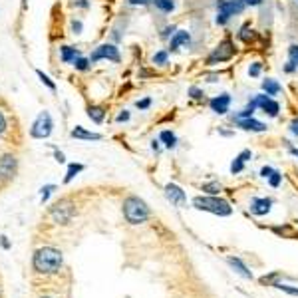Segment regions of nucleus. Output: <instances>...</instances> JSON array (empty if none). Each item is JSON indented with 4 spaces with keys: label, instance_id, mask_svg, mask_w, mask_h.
<instances>
[{
    "label": "nucleus",
    "instance_id": "nucleus-1",
    "mask_svg": "<svg viewBox=\"0 0 298 298\" xmlns=\"http://www.w3.org/2000/svg\"><path fill=\"white\" fill-rule=\"evenodd\" d=\"M62 264H64V256L54 247H42L32 256V271L34 275L42 276V278L58 275L62 271Z\"/></svg>",
    "mask_w": 298,
    "mask_h": 298
},
{
    "label": "nucleus",
    "instance_id": "nucleus-2",
    "mask_svg": "<svg viewBox=\"0 0 298 298\" xmlns=\"http://www.w3.org/2000/svg\"><path fill=\"white\" fill-rule=\"evenodd\" d=\"M149 215H151V211H149V207H147V203L143 199H139V197H127L123 201V217H125V221L129 225H141V223H145L149 219Z\"/></svg>",
    "mask_w": 298,
    "mask_h": 298
},
{
    "label": "nucleus",
    "instance_id": "nucleus-3",
    "mask_svg": "<svg viewBox=\"0 0 298 298\" xmlns=\"http://www.w3.org/2000/svg\"><path fill=\"white\" fill-rule=\"evenodd\" d=\"M193 207L199 211H207L219 217H229L233 213V207L229 205V201L221 199L219 195H205V197H195L193 199Z\"/></svg>",
    "mask_w": 298,
    "mask_h": 298
},
{
    "label": "nucleus",
    "instance_id": "nucleus-4",
    "mask_svg": "<svg viewBox=\"0 0 298 298\" xmlns=\"http://www.w3.org/2000/svg\"><path fill=\"white\" fill-rule=\"evenodd\" d=\"M235 54H237V46H235V42H233L230 38H225V40H221L217 46L213 48V52L207 56V66L225 64V62H229V60L235 58Z\"/></svg>",
    "mask_w": 298,
    "mask_h": 298
},
{
    "label": "nucleus",
    "instance_id": "nucleus-5",
    "mask_svg": "<svg viewBox=\"0 0 298 298\" xmlns=\"http://www.w3.org/2000/svg\"><path fill=\"white\" fill-rule=\"evenodd\" d=\"M50 213H52V217H54V221H56V223L66 225V223L72 221V217L76 215V205H74L70 199H60L58 203H54V205H52Z\"/></svg>",
    "mask_w": 298,
    "mask_h": 298
},
{
    "label": "nucleus",
    "instance_id": "nucleus-6",
    "mask_svg": "<svg viewBox=\"0 0 298 298\" xmlns=\"http://www.w3.org/2000/svg\"><path fill=\"white\" fill-rule=\"evenodd\" d=\"M252 100H254L256 108L267 115V117H273V119L278 117V114H280V104L276 102V97H271V95H267L264 92H260L256 93V95H252Z\"/></svg>",
    "mask_w": 298,
    "mask_h": 298
},
{
    "label": "nucleus",
    "instance_id": "nucleus-7",
    "mask_svg": "<svg viewBox=\"0 0 298 298\" xmlns=\"http://www.w3.org/2000/svg\"><path fill=\"white\" fill-rule=\"evenodd\" d=\"M52 127H54V121L48 112H42L34 119L32 127H30V136L34 139H46L50 134H52Z\"/></svg>",
    "mask_w": 298,
    "mask_h": 298
},
{
    "label": "nucleus",
    "instance_id": "nucleus-8",
    "mask_svg": "<svg viewBox=\"0 0 298 298\" xmlns=\"http://www.w3.org/2000/svg\"><path fill=\"white\" fill-rule=\"evenodd\" d=\"M100 60H110V62H114V64H119V62H121L119 50H117L114 44H100V46L92 52L90 62L95 64V62H100Z\"/></svg>",
    "mask_w": 298,
    "mask_h": 298
},
{
    "label": "nucleus",
    "instance_id": "nucleus-9",
    "mask_svg": "<svg viewBox=\"0 0 298 298\" xmlns=\"http://www.w3.org/2000/svg\"><path fill=\"white\" fill-rule=\"evenodd\" d=\"M230 104H233V95L229 92H223V93H217L209 100V108L211 112L217 115H227L230 110Z\"/></svg>",
    "mask_w": 298,
    "mask_h": 298
},
{
    "label": "nucleus",
    "instance_id": "nucleus-10",
    "mask_svg": "<svg viewBox=\"0 0 298 298\" xmlns=\"http://www.w3.org/2000/svg\"><path fill=\"white\" fill-rule=\"evenodd\" d=\"M217 12H227L229 16H243V12L247 10L245 0H217L215 2Z\"/></svg>",
    "mask_w": 298,
    "mask_h": 298
},
{
    "label": "nucleus",
    "instance_id": "nucleus-11",
    "mask_svg": "<svg viewBox=\"0 0 298 298\" xmlns=\"http://www.w3.org/2000/svg\"><path fill=\"white\" fill-rule=\"evenodd\" d=\"M189 46H191V32H189V30H183V28H177L175 34H173L171 40H169L167 52L175 54V52H179L181 48H189Z\"/></svg>",
    "mask_w": 298,
    "mask_h": 298
},
{
    "label": "nucleus",
    "instance_id": "nucleus-12",
    "mask_svg": "<svg viewBox=\"0 0 298 298\" xmlns=\"http://www.w3.org/2000/svg\"><path fill=\"white\" fill-rule=\"evenodd\" d=\"M233 123H235V127H239L241 131H251V134H262V131H267V129H269V125H267V123H262V121L254 119V117L235 119Z\"/></svg>",
    "mask_w": 298,
    "mask_h": 298
},
{
    "label": "nucleus",
    "instance_id": "nucleus-13",
    "mask_svg": "<svg viewBox=\"0 0 298 298\" xmlns=\"http://www.w3.org/2000/svg\"><path fill=\"white\" fill-rule=\"evenodd\" d=\"M16 175V159L14 155L6 153L0 157V181H10Z\"/></svg>",
    "mask_w": 298,
    "mask_h": 298
},
{
    "label": "nucleus",
    "instance_id": "nucleus-14",
    "mask_svg": "<svg viewBox=\"0 0 298 298\" xmlns=\"http://www.w3.org/2000/svg\"><path fill=\"white\" fill-rule=\"evenodd\" d=\"M165 197H167L175 207L187 205V195H185V191L179 187V185H175V183L165 185Z\"/></svg>",
    "mask_w": 298,
    "mask_h": 298
},
{
    "label": "nucleus",
    "instance_id": "nucleus-15",
    "mask_svg": "<svg viewBox=\"0 0 298 298\" xmlns=\"http://www.w3.org/2000/svg\"><path fill=\"white\" fill-rule=\"evenodd\" d=\"M271 205H273V199H267V197H254L251 201V213L252 215H267L271 211Z\"/></svg>",
    "mask_w": 298,
    "mask_h": 298
},
{
    "label": "nucleus",
    "instance_id": "nucleus-16",
    "mask_svg": "<svg viewBox=\"0 0 298 298\" xmlns=\"http://www.w3.org/2000/svg\"><path fill=\"white\" fill-rule=\"evenodd\" d=\"M260 90L267 93V95H271V97H276V95L282 93V84L278 80H275V78H264L260 82Z\"/></svg>",
    "mask_w": 298,
    "mask_h": 298
},
{
    "label": "nucleus",
    "instance_id": "nucleus-17",
    "mask_svg": "<svg viewBox=\"0 0 298 298\" xmlns=\"http://www.w3.org/2000/svg\"><path fill=\"white\" fill-rule=\"evenodd\" d=\"M74 139H84V141H100L102 136L100 134H93V131H88V129H84L82 125H76L74 129H72V134H70Z\"/></svg>",
    "mask_w": 298,
    "mask_h": 298
},
{
    "label": "nucleus",
    "instance_id": "nucleus-18",
    "mask_svg": "<svg viewBox=\"0 0 298 298\" xmlns=\"http://www.w3.org/2000/svg\"><path fill=\"white\" fill-rule=\"evenodd\" d=\"M237 38L241 40V42H245V44H251L252 40L256 38V34H254V30L251 28V22H245L241 28H239V32H237Z\"/></svg>",
    "mask_w": 298,
    "mask_h": 298
},
{
    "label": "nucleus",
    "instance_id": "nucleus-19",
    "mask_svg": "<svg viewBox=\"0 0 298 298\" xmlns=\"http://www.w3.org/2000/svg\"><path fill=\"white\" fill-rule=\"evenodd\" d=\"M227 262H229L230 267L235 269V273H239L241 276H245V278H252V273L247 269V264L241 260V258H235V256H229L227 258Z\"/></svg>",
    "mask_w": 298,
    "mask_h": 298
},
{
    "label": "nucleus",
    "instance_id": "nucleus-20",
    "mask_svg": "<svg viewBox=\"0 0 298 298\" xmlns=\"http://www.w3.org/2000/svg\"><path fill=\"white\" fill-rule=\"evenodd\" d=\"M159 141L167 147V149H175L177 147V136L171 129H163L159 134Z\"/></svg>",
    "mask_w": 298,
    "mask_h": 298
},
{
    "label": "nucleus",
    "instance_id": "nucleus-21",
    "mask_svg": "<svg viewBox=\"0 0 298 298\" xmlns=\"http://www.w3.org/2000/svg\"><path fill=\"white\" fill-rule=\"evenodd\" d=\"M153 4H155V8L159 10V12H163V14H171L173 10H175V0H151Z\"/></svg>",
    "mask_w": 298,
    "mask_h": 298
},
{
    "label": "nucleus",
    "instance_id": "nucleus-22",
    "mask_svg": "<svg viewBox=\"0 0 298 298\" xmlns=\"http://www.w3.org/2000/svg\"><path fill=\"white\" fill-rule=\"evenodd\" d=\"M88 117L95 121V123H102L104 121V117H106V110L102 108V106H90L88 108Z\"/></svg>",
    "mask_w": 298,
    "mask_h": 298
},
{
    "label": "nucleus",
    "instance_id": "nucleus-23",
    "mask_svg": "<svg viewBox=\"0 0 298 298\" xmlns=\"http://www.w3.org/2000/svg\"><path fill=\"white\" fill-rule=\"evenodd\" d=\"M60 52H62V62H66V64L74 62L76 58H80V50H76V48H72V46L60 48Z\"/></svg>",
    "mask_w": 298,
    "mask_h": 298
},
{
    "label": "nucleus",
    "instance_id": "nucleus-24",
    "mask_svg": "<svg viewBox=\"0 0 298 298\" xmlns=\"http://www.w3.org/2000/svg\"><path fill=\"white\" fill-rule=\"evenodd\" d=\"M84 171V165L82 163H70L68 165V171H66V177H64V183H70L78 173Z\"/></svg>",
    "mask_w": 298,
    "mask_h": 298
},
{
    "label": "nucleus",
    "instance_id": "nucleus-25",
    "mask_svg": "<svg viewBox=\"0 0 298 298\" xmlns=\"http://www.w3.org/2000/svg\"><path fill=\"white\" fill-rule=\"evenodd\" d=\"M151 62H153L155 66H167V64H169V52H167V50H157V52L153 54Z\"/></svg>",
    "mask_w": 298,
    "mask_h": 298
},
{
    "label": "nucleus",
    "instance_id": "nucleus-26",
    "mask_svg": "<svg viewBox=\"0 0 298 298\" xmlns=\"http://www.w3.org/2000/svg\"><path fill=\"white\" fill-rule=\"evenodd\" d=\"M201 191H205L207 195H219L223 191V185L219 181H211V183H205L201 187Z\"/></svg>",
    "mask_w": 298,
    "mask_h": 298
},
{
    "label": "nucleus",
    "instance_id": "nucleus-27",
    "mask_svg": "<svg viewBox=\"0 0 298 298\" xmlns=\"http://www.w3.org/2000/svg\"><path fill=\"white\" fill-rule=\"evenodd\" d=\"M187 95H189V100H193V102H203V100H205V92H203L199 86H191V88L187 90Z\"/></svg>",
    "mask_w": 298,
    "mask_h": 298
},
{
    "label": "nucleus",
    "instance_id": "nucleus-28",
    "mask_svg": "<svg viewBox=\"0 0 298 298\" xmlns=\"http://www.w3.org/2000/svg\"><path fill=\"white\" fill-rule=\"evenodd\" d=\"M247 74H249V78H260V74H262V62H252L249 70H247Z\"/></svg>",
    "mask_w": 298,
    "mask_h": 298
},
{
    "label": "nucleus",
    "instance_id": "nucleus-29",
    "mask_svg": "<svg viewBox=\"0 0 298 298\" xmlns=\"http://www.w3.org/2000/svg\"><path fill=\"white\" fill-rule=\"evenodd\" d=\"M243 171H245V161L235 157L233 163H230V173H233V175H239V173H243Z\"/></svg>",
    "mask_w": 298,
    "mask_h": 298
},
{
    "label": "nucleus",
    "instance_id": "nucleus-30",
    "mask_svg": "<svg viewBox=\"0 0 298 298\" xmlns=\"http://www.w3.org/2000/svg\"><path fill=\"white\" fill-rule=\"evenodd\" d=\"M230 20H233V16H229L227 12H217V14H215V24H217V26H227Z\"/></svg>",
    "mask_w": 298,
    "mask_h": 298
},
{
    "label": "nucleus",
    "instance_id": "nucleus-31",
    "mask_svg": "<svg viewBox=\"0 0 298 298\" xmlns=\"http://www.w3.org/2000/svg\"><path fill=\"white\" fill-rule=\"evenodd\" d=\"M36 76H38V78L42 80V84H46V86L50 88V90H52V92L56 90V84H54V82H52V80L48 78V76L44 74V72H42V70H36Z\"/></svg>",
    "mask_w": 298,
    "mask_h": 298
},
{
    "label": "nucleus",
    "instance_id": "nucleus-32",
    "mask_svg": "<svg viewBox=\"0 0 298 298\" xmlns=\"http://www.w3.org/2000/svg\"><path fill=\"white\" fill-rule=\"evenodd\" d=\"M90 64H92V62H90L88 58H82V56L74 60V66H76V70H82V72H84V70L90 68Z\"/></svg>",
    "mask_w": 298,
    "mask_h": 298
},
{
    "label": "nucleus",
    "instance_id": "nucleus-33",
    "mask_svg": "<svg viewBox=\"0 0 298 298\" xmlns=\"http://www.w3.org/2000/svg\"><path fill=\"white\" fill-rule=\"evenodd\" d=\"M286 54H288V60L294 62V64L298 66V44H290L288 50H286Z\"/></svg>",
    "mask_w": 298,
    "mask_h": 298
},
{
    "label": "nucleus",
    "instance_id": "nucleus-34",
    "mask_svg": "<svg viewBox=\"0 0 298 298\" xmlns=\"http://www.w3.org/2000/svg\"><path fill=\"white\" fill-rule=\"evenodd\" d=\"M175 30H177L175 26H165V28L161 30V34H159L161 40H171V36L175 34Z\"/></svg>",
    "mask_w": 298,
    "mask_h": 298
},
{
    "label": "nucleus",
    "instance_id": "nucleus-35",
    "mask_svg": "<svg viewBox=\"0 0 298 298\" xmlns=\"http://www.w3.org/2000/svg\"><path fill=\"white\" fill-rule=\"evenodd\" d=\"M280 181H282V173H280L278 169H275V171H273V175L269 177V183H271V187H278Z\"/></svg>",
    "mask_w": 298,
    "mask_h": 298
},
{
    "label": "nucleus",
    "instance_id": "nucleus-36",
    "mask_svg": "<svg viewBox=\"0 0 298 298\" xmlns=\"http://www.w3.org/2000/svg\"><path fill=\"white\" fill-rule=\"evenodd\" d=\"M136 108H138V110H149V108H151V97L138 100V102H136Z\"/></svg>",
    "mask_w": 298,
    "mask_h": 298
},
{
    "label": "nucleus",
    "instance_id": "nucleus-37",
    "mask_svg": "<svg viewBox=\"0 0 298 298\" xmlns=\"http://www.w3.org/2000/svg\"><path fill=\"white\" fill-rule=\"evenodd\" d=\"M282 72H284V74H294V72H298V66L294 64V62L286 60V62H284V66H282Z\"/></svg>",
    "mask_w": 298,
    "mask_h": 298
},
{
    "label": "nucleus",
    "instance_id": "nucleus-38",
    "mask_svg": "<svg viewBox=\"0 0 298 298\" xmlns=\"http://www.w3.org/2000/svg\"><path fill=\"white\" fill-rule=\"evenodd\" d=\"M276 288H280V290H284V292H288V294H294L298 296V288H292V286H288V284H275Z\"/></svg>",
    "mask_w": 298,
    "mask_h": 298
},
{
    "label": "nucleus",
    "instance_id": "nucleus-39",
    "mask_svg": "<svg viewBox=\"0 0 298 298\" xmlns=\"http://www.w3.org/2000/svg\"><path fill=\"white\" fill-rule=\"evenodd\" d=\"M288 131H290L294 138H298V117H294V119L288 123Z\"/></svg>",
    "mask_w": 298,
    "mask_h": 298
},
{
    "label": "nucleus",
    "instance_id": "nucleus-40",
    "mask_svg": "<svg viewBox=\"0 0 298 298\" xmlns=\"http://www.w3.org/2000/svg\"><path fill=\"white\" fill-rule=\"evenodd\" d=\"M273 171H275V169H273L271 165H264V167L260 169V177H262V179H269V177L273 175Z\"/></svg>",
    "mask_w": 298,
    "mask_h": 298
},
{
    "label": "nucleus",
    "instance_id": "nucleus-41",
    "mask_svg": "<svg viewBox=\"0 0 298 298\" xmlns=\"http://www.w3.org/2000/svg\"><path fill=\"white\" fill-rule=\"evenodd\" d=\"M237 157H239V159H243L245 163H247V161L252 159V151H251V149H243V151H241V153H239Z\"/></svg>",
    "mask_w": 298,
    "mask_h": 298
},
{
    "label": "nucleus",
    "instance_id": "nucleus-42",
    "mask_svg": "<svg viewBox=\"0 0 298 298\" xmlns=\"http://www.w3.org/2000/svg\"><path fill=\"white\" fill-rule=\"evenodd\" d=\"M54 189H56L54 185H46V187L42 189V203H46V201H48V197H50V193H52Z\"/></svg>",
    "mask_w": 298,
    "mask_h": 298
},
{
    "label": "nucleus",
    "instance_id": "nucleus-43",
    "mask_svg": "<svg viewBox=\"0 0 298 298\" xmlns=\"http://www.w3.org/2000/svg\"><path fill=\"white\" fill-rule=\"evenodd\" d=\"M127 119H129V112H127V110H121V112L117 114V117H115V121H117V123H121V121H127Z\"/></svg>",
    "mask_w": 298,
    "mask_h": 298
},
{
    "label": "nucleus",
    "instance_id": "nucleus-44",
    "mask_svg": "<svg viewBox=\"0 0 298 298\" xmlns=\"http://www.w3.org/2000/svg\"><path fill=\"white\" fill-rule=\"evenodd\" d=\"M205 78H207L209 84H217V82L221 80V74H209V76H205Z\"/></svg>",
    "mask_w": 298,
    "mask_h": 298
},
{
    "label": "nucleus",
    "instance_id": "nucleus-45",
    "mask_svg": "<svg viewBox=\"0 0 298 298\" xmlns=\"http://www.w3.org/2000/svg\"><path fill=\"white\" fill-rule=\"evenodd\" d=\"M264 0H245V4H247V8L251 6V8H258L260 4H262Z\"/></svg>",
    "mask_w": 298,
    "mask_h": 298
},
{
    "label": "nucleus",
    "instance_id": "nucleus-46",
    "mask_svg": "<svg viewBox=\"0 0 298 298\" xmlns=\"http://www.w3.org/2000/svg\"><path fill=\"white\" fill-rule=\"evenodd\" d=\"M129 4L131 6H147V4H151V0H129Z\"/></svg>",
    "mask_w": 298,
    "mask_h": 298
},
{
    "label": "nucleus",
    "instance_id": "nucleus-47",
    "mask_svg": "<svg viewBox=\"0 0 298 298\" xmlns=\"http://www.w3.org/2000/svg\"><path fill=\"white\" fill-rule=\"evenodd\" d=\"M72 30H74V34H80L82 32V22L80 20H74L72 22Z\"/></svg>",
    "mask_w": 298,
    "mask_h": 298
},
{
    "label": "nucleus",
    "instance_id": "nucleus-48",
    "mask_svg": "<svg viewBox=\"0 0 298 298\" xmlns=\"http://www.w3.org/2000/svg\"><path fill=\"white\" fill-rule=\"evenodd\" d=\"M6 131V117H4V114L0 112V136Z\"/></svg>",
    "mask_w": 298,
    "mask_h": 298
},
{
    "label": "nucleus",
    "instance_id": "nucleus-49",
    "mask_svg": "<svg viewBox=\"0 0 298 298\" xmlns=\"http://www.w3.org/2000/svg\"><path fill=\"white\" fill-rule=\"evenodd\" d=\"M54 157H56V161H58V163H64V161H66L64 153H62V151H58V149L54 151Z\"/></svg>",
    "mask_w": 298,
    "mask_h": 298
},
{
    "label": "nucleus",
    "instance_id": "nucleus-50",
    "mask_svg": "<svg viewBox=\"0 0 298 298\" xmlns=\"http://www.w3.org/2000/svg\"><path fill=\"white\" fill-rule=\"evenodd\" d=\"M219 136H223V138H230V136H233V131H229V129H223V127H219Z\"/></svg>",
    "mask_w": 298,
    "mask_h": 298
},
{
    "label": "nucleus",
    "instance_id": "nucleus-51",
    "mask_svg": "<svg viewBox=\"0 0 298 298\" xmlns=\"http://www.w3.org/2000/svg\"><path fill=\"white\" fill-rule=\"evenodd\" d=\"M288 153H290V155H294V157L298 159V147H292V145H288Z\"/></svg>",
    "mask_w": 298,
    "mask_h": 298
},
{
    "label": "nucleus",
    "instance_id": "nucleus-52",
    "mask_svg": "<svg viewBox=\"0 0 298 298\" xmlns=\"http://www.w3.org/2000/svg\"><path fill=\"white\" fill-rule=\"evenodd\" d=\"M159 143L161 141H153V143H151V149H153V151H159Z\"/></svg>",
    "mask_w": 298,
    "mask_h": 298
},
{
    "label": "nucleus",
    "instance_id": "nucleus-53",
    "mask_svg": "<svg viewBox=\"0 0 298 298\" xmlns=\"http://www.w3.org/2000/svg\"><path fill=\"white\" fill-rule=\"evenodd\" d=\"M2 247H4V249H8V247H10V245H8V241H6V237H2Z\"/></svg>",
    "mask_w": 298,
    "mask_h": 298
},
{
    "label": "nucleus",
    "instance_id": "nucleus-54",
    "mask_svg": "<svg viewBox=\"0 0 298 298\" xmlns=\"http://www.w3.org/2000/svg\"><path fill=\"white\" fill-rule=\"evenodd\" d=\"M22 6H26V0H22Z\"/></svg>",
    "mask_w": 298,
    "mask_h": 298
},
{
    "label": "nucleus",
    "instance_id": "nucleus-55",
    "mask_svg": "<svg viewBox=\"0 0 298 298\" xmlns=\"http://www.w3.org/2000/svg\"><path fill=\"white\" fill-rule=\"evenodd\" d=\"M40 298H50V296H40Z\"/></svg>",
    "mask_w": 298,
    "mask_h": 298
},
{
    "label": "nucleus",
    "instance_id": "nucleus-56",
    "mask_svg": "<svg viewBox=\"0 0 298 298\" xmlns=\"http://www.w3.org/2000/svg\"><path fill=\"white\" fill-rule=\"evenodd\" d=\"M0 298H2V292H0Z\"/></svg>",
    "mask_w": 298,
    "mask_h": 298
},
{
    "label": "nucleus",
    "instance_id": "nucleus-57",
    "mask_svg": "<svg viewBox=\"0 0 298 298\" xmlns=\"http://www.w3.org/2000/svg\"><path fill=\"white\" fill-rule=\"evenodd\" d=\"M296 2H298V0H296Z\"/></svg>",
    "mask_w": 298,
    "mask_h": 298
}]
</instances>
